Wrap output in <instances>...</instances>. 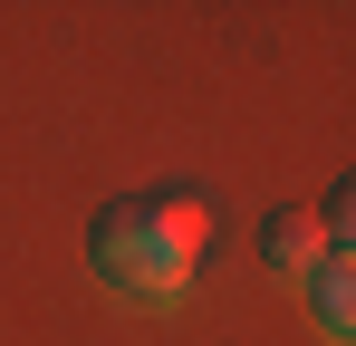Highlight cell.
Wrapping results in <instances>:
<instances>
[{
	"label": "cell",
	"mask_w": 356,
	"mask_h": 346,
	"mask_svg": "<svg viewBox=\"0 0 356 346\" xmlns=\"http://www.w3.org/2000/svg\"><path fill=\"white\" fill-rule=\"evenodd\" d=\"M202 260V202L193 192H116L87 222V270L116 298H183Z\"/></svg>",
	"instance_id": "obj_1"
},
{
	"label": "cell",
	"mask_w": 356,
	"mask_h": 346,
	"mask_svg": "<svg viewBox=\"0 0 356 346\" xmlns=\"http://www.w3.org/2000/svg\"><path fill=\"white\" fill-rule=\"evenodd\" d=\"M260 260H270L280 279H308V270L327 260V231H318V212H308V202H280V212L260 222Z\"/></svg>",
	"instance_id": "obj_2"
},
{
	"label": "cell",
	"mask_w": 356,
	"mask_h": 346,
	"mask_svg": "<svg viewBox=\"0 0 356 346\" xmlns=\"http://www.w3.org/2000/svg\"><path fill=\"white\" fill-rule=\"evenodd\" d=\"M298 288H308V318H318V337L356 346V260H347V250H327V260H318Z\"/></svg>",
	"instance_id": "obj_3"
},
{
	"label": "cell",
	"mask_w": 356,
	"mask_h": 346,
	"mask_svg": "<svg viewBox=\"0 0 356 346\" xmlns=\"http://www.w3.org/2000/svg\"><path fill=\"white\" fill-rule=\"evenodd\" d=\"M318 231H327V250H347V260H356V173H337V192H327Z\"/></svg>",
	"instance_id": "obj_4"
}]
</instances>
